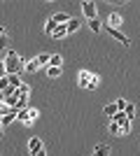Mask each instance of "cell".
Listing matches in <instances>:
<instances>
[{"mask_svg": "<svg viewBox=\"0 0 140 156\" xmlns=\"http://www.w3.org/2000/svg\"><path fill=\"white\" fill-rule=\"evenodd\" d=\"M56 28H59V23H56V21H54V19H49V21H47V23H45V33H47V35H49V37H52V35H54V30H56Z\"/></svg>", "mask_w": 140, "mask_h": 156, "instance_id": "cell-12", "label": "cell"}, {"mask_svg": "<svg viewBox=\"0 0 140 156\" xmlns=\"http://www.w3.org/2000/svg\"><path fill=\"white\" fill-rule=\"evenodd\" d=\"M52 19L56 21V23H59V26H66L68 21H70V16H68L66 12H56V14H54V16H52Z\"/></svg>", "mask_w": 140, "mask_h": 156, "instance_id": "cell-9", "label": "cell"}, {"mask_svg": "<svg viewBox=\"0 0 140 156\" xmlns=\"http://www.w3.org/2000/svg\"><path fill=\"white\" fill-rule=\"evenodd\" d=\"M77 28H80V19H70V21L66 23V30H68V35H70V33H75Z\"/></svg>", "mask_w": 140, "mask_h": 156, "instance_id": "cell-15", "label": "cell"}, {"mask_svg": "<svg viewBox=\"0 0 140 156\" xmlns=\"http://www.w3.org/2000/svg\"><path fill=\"white\" fill-rule=\"evenodd\" d=\"M61 72H63V68H47V75H49V79H56V77H61Z\"/></svg>", "mask_w": 140, "mask_h": 156, "instance_id": "cell-19", "label": "cell"}, {"mask_svg": "<svg viewBox=\"0 0 140 156\" xmlns=\"http://www.w3.org/2000/svg\"><path fill=\"white\" fill-rule=\"evenodd\" d=\"M5 35H7V30H5V26H0V40L5 37Z\"/></svg>", "mask_w": 140, "mask_h": 156, "instance_id": "cell-27", "label": "cell"}, {"mask_svg": "<svg viewBox=\"0 0 140 156\" xmlns=\"http://www.w3.org/2000/svg\"><path fill=\"white\" fill-rule=\"evenodd\" d=\"M35 156H47V151H40V154H35Z\"/></svg>", "mask_w": 140, "mask_h": 156, "instance_id": "cell-29", "label": "cell"}, {"mask_svg": "<svg viewBox=\"0 0 140 156\" xmlns=\"http://www.w3.org/2000/svg\"><path fill=\"white\" fill-rule=\"evenodd\" d=\"M103 112H105V117H107V119H112L114 114H117V105H114V103H107Z\"/></svg>", "mask_w": 140, "mask_h": 156, "instance_id": "cell-16", "label": "cell"}, {"mask_svg": "<svg viewBox=\"0 0 140 156\" xmlns=\"http://www.w3.org/2000/svg\"><path fill=\"white\" fill-rule=\"evenodd\" d=\"M2 133H5V128H2V126H0V137H2Z\"/></svg>", "mask_w": 140, "mask_h": 156, "instance_id": "cell-30", "label": "cell"}, {"mask_svg": "<svg viewBox=\"0 0 140 156\" xmlns=\"http://www.w3.org/2000/svg\"><path fill=\"white\" fill-rule=\"evenodd\" d=\"M16 121H21V124H26V126H33V124H35V119L31 117V107H26V110H19V114H16Z\"/></svg>", "mask_w": 140, "mask_h": 156, "instance_id": "cell-6", "label": "cell"}, {"mask_svg": "<svg viewBox=\"0 0 140 156\" xmlns=\"http://www.w3.org/2000/svg\"><path fill=\"white\" fill-rule=\"evenodd\" d=\"M103 30H107V35H112V37L117 40L121 47H131V40H128L126 35L119 30V28H110V26H105V23H103Z\"/></svg>", "mask_w": 140, "mask_h": 156, "instance_id": "cell-2", "label": "cell"}, {"mask_svg": "<svg viewBox=\"0 0 140 156\" xmlns=\"http://www.w3.org/2000/svg\"><path fill=\"white\" fill-rule=\"evenodd\" d=\"M28 96H31V86L23 82V84L19 86V98H28Z\"/></svg>", "mask_w": 140, "mask_h": 156, "instance_id": "cell-22", "label": "cell"}, {"mask_svg": "<svg viewBox=\"0 0 140 156\" xmlns=\"http://www.w3.org/2000/svg\"><path fill=\"white\" fill-rule=\"evenodd\" d=\"M2 77H7V72H5V63L0 61V79H2Z\"/></svg>", "mask_w": 140, "mask_h": 156, "instance_id": "cell-26", "label": "cell"}, {"mask_svg": "<svg viewBox=\"0 0 140 156\" xmlns=\"http://www.w3.org/2000/svg\"><path fill=\"white\" fill-rule=\"evenodd\" d=\"M49 58H52V56H49V54L47 51H42V54H38V65H49Z\"/></svg>", "mask_w": 140, "mask_h": 156, "instance_id": "cell-21", "label": "cell"}, {"mask_svg": "<svg viewBox=\"0 0 140 156\" xmlns=\"http://www.w3.org/2000/svg\"><path fill=\"white\" fill-rule=\"evenodd\" d=\"M0 103H5V91L0 89Z\"/></svg>", "mask_w": 140, "mask_h": 156, "instance_id": "cell-28", "label": "cell"}, {"mask_svg": "<svg viewBox=\"0 0 140 156\" xmlns=\"http://www.w3.org/2000/svg\"><path fill=\"white\" fill-rule=\"evenodd\" d=\"M121 23H124V16H121L119 12H110V14H107L105 26H110V28H119Z\"/></svg>", "mask_w": 140, "mask_h": 156, "instance_id": "cell-4", "label": "cell"}, {"mask_svg": "<svg viewBox=\"0 0 140 156\" xmlns=\"http://www.w3.org/2000/svg\"><path fill=\"white\" fill-rule=\"evenodd\" d=\"M7 84L12 86V89H19V86L23 84V82L19 79V75H7Z\"/></svg>", "mask_w": 140, "mask_h": 156, "instance_id": "cell-11", "label": "cell"}, {"mask_svg": "<svg viewBox=\"0 0 140 156\" xmlns=\"http://www.w3.org/2000/svg\"><path fill=\"white\" fill-rule=\"evenodd\" d=\"M5 49H7V35L0 40V51H5Z\"/></svg>", "mask_w": 140, "mask_h": 156, "instance_id": "cell-25", "label": "cell"}, {"mask_svg": "<svg viewBox=\"0 0 140 156\" xmlns=\"http://www.w3.org/2000/svg\"><path fill=\"white\" fill-rule=\"evenodd\" d=\"M23 70H26V72H38V70H40V65H38V61H26V63H23Z\"/></svg>", "mask_w": 140, "mask_h": 156, "instance_id": "cell-13", "label": "cell"}, {"mask_svg": "<svg viewBox=\"0 0 140 156\" xmlns=\"http://www.w3.org/2000/svg\"><path fill=\"white\" fill-rule=\"evenodd\" d=\"M126 103H128V100H124V98L114 100V105H117V112H124V110H126Z\"/></svg>", "mask_w": 140, "mask_h": 156, "instance_id": "cell-24", "label": "cell"}, {"mask_svg": "<svg viewBox=\"0 0 140 156\" xmlns=\"http://www.w3.org/2000/svg\"><path fill=\"white\" fill-rule=\"evenodd\" d=\"M89 28H91V33H93V35H98V33L103 30V21H100L98 16H96V19H91V21H89Z\"/></svg>", "mask_w": 140, "mask_h": 156, "instance_id": "cell-8", "label": "cell"}, {"mask_svg": "<svg viewBox=\"0 0 140 156\" xmlns=\"http://www.w3.org/2000/svg\"><path fill=\"white\" fill-rule=\"evenodd\" d=\"M49 65H52V68H61V65H63V56H61V54H54L52 58H49Z\"/></svg>", "mask_w": 140, "mask_h": 156, "instance_id": "cell-17", "label": "cell"}, {"mask_svg": "<svg viewBox=\"0 0 140 156\" xmlns=\"http://www.w3.org/2000/svg\"><path fill=\"white\" fill-rule=\"evenodd\" d=\"M124 114H126L128 121H133V117H135V105H133V103H126V110H124Z\"/></svg>", "mask_w": 140, "mask_h": 156, "instance_id": "cell-18", "label": "cell"}, {"mask_svg": "<svg viewBox=\"0 0 140 156\" xmlns=\"http://www.w3.org/2000/svg\"><path fill=\"white\" fill-rule=\"evenodd\" d=\"M89 75H91L89 70H82L80 75H77V84H80L82 89H89Z\"/></svg>", "mask_w": 140, "mask_h": 156, "instance_id": "cell-7", "label": "cell"}, {"mask_svg": "<svg viewBox=\"0 0 140 156\" xmlns=\"http://www.w3.org/2000/svg\"><path fill=\"white\" fill-rule=\"evenodd\" d=\"M28 151H31V154H40V151H45V144H42V140L40 137H31V140H28Z\"/></svg>", "mask_w": 140, "mask_h": 156, "instance_id": "cell-5", "label": "cell"}, {"mask_svg": "<svg viewBox=\"0 0 140 156\" xmlns=\"http://www.w3.org/2000/svg\"><path fill=\"white\" fill-rule=\"evenodd\" d=\"M2 63H5L7 75H19V72L23 70V58H21L16 51H7L5 58H2Z\"/></svg>", "mask_w": 140, "mask_h": 156, "instance_id": "cell-1", "label": "cell"}, {"mask_svg": "<svg viewBox=\"0 0 140 156\" xmlns=\"http://www.w3.org/2000/svg\"><path fill=\"white\" fill-rule=\"evenodd\" d=\"M82 12H84V16H87L89 21L96 19V2H93V0H84V2H82Z\"/></svg>", "mask_w": 140, "mask_h": 156, "instance_id": "cell-3", "label": "cell"}, {"mask_svg": "<svg viewBox=\"0 0 140 156\" xmlns=\"http://www.w3.org/2000/svg\"><path fill=\"white\" fill-rule=\"evenodd\" d=\"M98 82H100V77L96 75V72H91V75H89V91L98 89Z\"/></svg>", "mask_w": 140, "mask_h": 156, "instance_id": "cell-14", "label": "cell"}, {"mask_svg": "<svg viewBox=\"0 0 140 156\" xmlns=\"http://www.w3.org/2000/svg\"><path fill=\"white\" fill-rule=\"evenodd\" d=\"M66 35H68L66 26H59V28H56V30H54V35H52V37H54V40H63V37H66Z\"/></svg>", "mask_w": 140, "mask_h": 156, "instance_id": "cell-20", "label": "cell"}, {"mask_svg": "<svg viewBox=\"0 0 140 156\" xmlns=\"http://www.w3.org/2000/svg\"><path fill=\"white\" fill-rule=\"evenodd\" d=\"M93 156H110V147L107 144H96L93 147Z\"/></svg>", "mask_w": 140, "mask_h": 156, "instance_id": "cell-10", "label": "cell"}, {"mask_svg": "<svg viewBox=\"0 0 140 156\" xmlns=\"http://www.w3.org/2000/svg\"><path fill=\"white\" fill-rule=\"evenodd\" d=\"M107 130H110L112 135H119V124H114L112 119H110V121H107Z\"/></svg>", "mask_w": 140, "mask_h": 156, "instance_id": "cell-23", "label": "cell"}]
</instances>
